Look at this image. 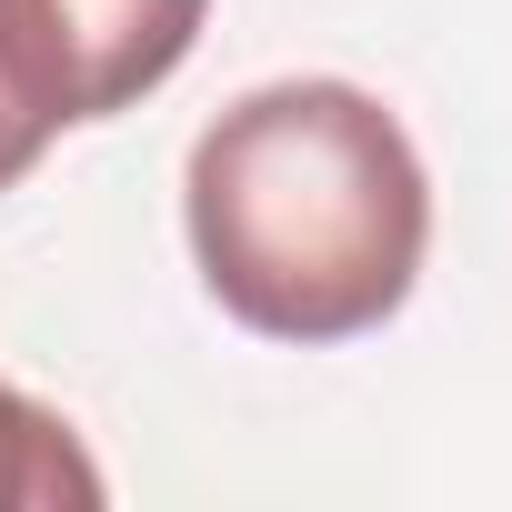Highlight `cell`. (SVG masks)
I'll return each instance as SVG.
<instances>
[{
  "instance_id": "obj_1",
  "label": "cell",
  "mask_w": 512,
  "mask_h": 512,
  "mask_svg": "<svg viewBox=\"0 0 512 512\" xmlns=\"http://www.w3.org/2000/svg\"><path fill=\"white\" fill-rule=\"evenodd\" d=\"M181 231L241 332L322 352L412 302L432 181L412 131L362 81H262L191 141Z\"/></svg>"
},
{
  "instance_id": "obj_2",
  "label": "cell",
  "mask_w": 512,
  "mask_h": 512,
  "mask_svg": "<svg viewBox=\"0 0 512 512\" xmlns=\"http://www.w3.org/2000/svg\"><path fill=\"white\" fill-rule=\"evenodd\" d=\"M211 21V0H0V81L51 131L151 101Z\"/></svg>"
},
{
  "instance_id": "obj_3",
  "label": "cell",
  "mask_w": 512,
  "mask_h": 512,
  "mask_svg": "<svg viewBox=\"0 0 512 512\" xmlns=\"http://www.w3.org/2000/svg\"><path fill=\"white\" fill-rule=\"evenodd\" d=\"M111 482H101V462L81 452V432L51 412V402H31L21 382H0V512H91Z\"/></svg>"
},
{
  "instance_id": "obj_4",
  "label": "cell",
  "mask_w": 512,
  "mask_h": 512,
  "mask_svg": "<svg viewBox=\"0 0 512 512\" xmlns=\"http://www.w3.org/2000/svg\"><path fill=\"white\" fill-rule=\"evenodd\" d=\"M51 141H61V131H51V121H41L11 81H0V191H11V181H31V161H41Z\"/></svg>"
}]
</instances>
